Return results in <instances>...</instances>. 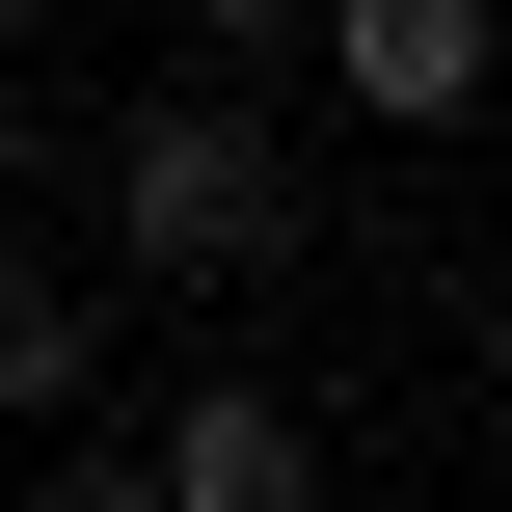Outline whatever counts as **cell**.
I'll use <instances>...</instances> for the list:
<instances>
[{
  "label": "cell",
  "instance_id": "1",
  "mask_svg": "<svg viewBox=\"0 0 512 512\" xmlns=\"http://www.w3.org/2000/svg\"><path fill=\"white\" fill-rule=\"evenodd\" d=\"M297 270V135H270V81H162V108H108V297H270Z\"/></svg>",
  "mask_w": 512,
  "mask_h": 512
},
{
  "label": "cell",
  "instance_id": "2",
  "mask_svg": "<svg viewBox=\"0 0 512 512\" xmlns=\"http://www.w3.org/2000/svg\"><path fill=\"white\" fill-rule=\"evenodd\" d=\"M297 81L378 108L405 162H459V135L512 108V0H297Z\"/></svg>",
  "mask_w": 512,
  "mask_h": 512
},
{
  "label": "cell",
  "instance_id": "3",
  "mask_svg": "<svg viewBox=\"0 0 512 512\" xmlns=\"http://www.w3.org/2000/svg\"><path fill=\"white\" fill-rule=\"evenodd\" d=\"M108 459H135L162 512H297V486H324V405H297V378H189V405L108 432Z\"/></svg>",
  "mask_w": 512,
  "mask_h": 512
},
{
  "label": "cell",
  "instance_id": "4",
  "mask_svg": "<svg viewBox=\"0 0 512 512\" xmlns=\"http://www.w3.org/2000/svg\"><path fill=\"white\" fill-rule=\"evenodd\" d=\"M81 405H108V297L54 243H0V432H81Z\"/></svg>",
  "mask_w": 512,
  "mask_h": 512
},
{
  "label": "cell",
  "instance_id": "5",
  "mask_svg": "<svg viewBox=\"0 0 512 512\" xmlns=\"http://www.w3.org/2000/svg\"><path fill=\"white\" fill-rule=\"evenodd\" d=\"M162 27H189L216 81H297V0H162Z\"/></svg>",
  "mask_w": 512,
  "mask_h": 512
}]
</instances>
